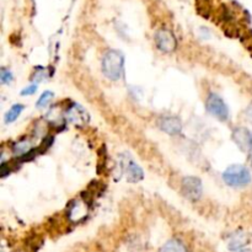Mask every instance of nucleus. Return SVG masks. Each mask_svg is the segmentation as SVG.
<instances>
[{
  "instance_id": "nucleus-14",
  "label": "nucleus",
  "mask_w": 252,
  "mask_h": 252,
  "mask_svg": "<svg viewBox=\"0 0 252 252\" xmlns=\"http://www.w3.org/2000/svg\"><path fill=\"white\" fill-rule=\"evenodd\" d=\"M52 98H53V93H52V91H44V93L39 96L38 100H37V107H44V106L48 105L49 101H51Z\"/></svg>"
},
{
  "instance_id": "nucleus-8",
  "label": "nucleus",
  "mask_w": 252,
  "mask_h": 252,
  "mask_svg": "<svg viewBox=\"0 0 252 252\" xmlns=\"http://www.w3.org/2000/svg\"><path fill=\"white\" fill-rule=\"evenodd\" d=\"M234 143L244 153H250L252 150V132L246 127H238L231 134Z\"/></svg>"
},
{
  "instance_id": "nucleus-4",
  "label": "nucleus",
  "mask_w": 252,
  "mask_h": 252,
  "mask_svg": "<svg viewBox=\"0 0 252 252\" xmlns=\"http://www.w3.org/2000/svg\"><path fill=\"white\" fill-rule=\"evenodd\" d=\"M206 108L213 117L219 121H226L229 118V108L223 98L217 94H211L207 97Z\"/></svg>"
},
{
  "instance_id": "nucleus-20",
  "label": "nucleus",
  "mask_w": 252,
  "mask_h": 252,
  "mask_svg": "<svg viewBox=\"0 0 252 252\" xmlns=\"http://www.w3.org/2000/svg\"><path fill=\"white\" fill-rule=\"evenodd\" d=\"M251 166H252V157H251Z\"/></svg>"
},
{
  "instance_id": "nucleus-17",
  "label": "nucleus",
  "mask_w": 252,
  "mask_h": 252,
  "mask_svg": "<svg viewBox=\"0 0 252 252\" xmlns=\"http://www.w3.org/2000/svg\"><path fill=\"white\" fill-rule=\"evenodd\" d=\"M36 90H37V85H36V84H32V85L26 86V88H25L24 90L21 91V95H22V96L32 95V94L36 93Z\"/></svg>"
},
{
  "instance_id": "nucleus-3",
  "label": "nucleus",
  "mask_w": 252,
  "mask_h": 252,
  "mask_svg": "<svg viewBox=\"0 0 252 252\" xmlns=\"http://www.w3.org/2000/svg\"><path fill=\"white\" fill-rule=\"evenodd\" d=\"M120 167L128 182L135 184V182H139L144 177V172H143L142 167L129 155H120Z\"/></svg>"
},
{
  "instance_id": "nucleus-15",
  "label": "nucleus",
  "mask_w": 252,
  "mask_h": 252,
  "mask_svg": "<svg viewBox=\"0 0 252 252\" xmlns=\"http://www.w3.org/2000/svg\"><path fill=\"white\" fill-rule=\"evenodd\" d=\"M14 150H15V154L16 155L27 154V152L30 150V144L27 142H21V143H19V144L15 145Z\"/></svg>"
},
{
  "instance_id": "nucleus-1",
  "label": "nucleus",
  "mask_w": 252,
  "mask_h": 252,
  "mask_svg": "<svg viewBox=\"0 0 252 252\" xmlns=\"http://www.w3.org/2000/svg\"><path fill=\"white\" fill-rule=\"evenodd\" d=\"M102 71L110 80L117 81L123 76L125 71V57L121 52L110 49L103 54Z\"/></svg>"
},
{
  "instance_id": "nucleus-11",
  "label": "nucleus",
  "mask_w": 252,
  "mask_h": 252,
  "mask_svg": "<svg viewBox=\"0 0 252 252\" xmlns=\"http://www.w3.org/2000/svg\"><path fill=\"white\" fill-rule=\"evenodd\" d=\"M160 252H187V249L181 241L177 239H172L164 244V246L160 249Z\"/></svg>"
},
{
  "instance_id": "nucleus-7",
  "label": "nucleus",
  "mask_w": 252,
  "mask_h": 252,
  "mask_svg": "<svg viewBox=\"0 0 252 252\" xmlns=\"http://www.w3.org/2000/svg\"><path fill=\"white\" fill-rule=\"evenodd\" d=\"M64 117L66 118L69 123L76 126V127H83V126L88 125L90 121V116L86 112L85 108L80 105H73L68 107Z\"/></svg>"
},
{
  "instance_id": "nucleus-13",
  "label": "nucleus",
  "mask_w": 252,
  "mask_h": 252,
  "mask_svg": "<svg viewBox=\"0 0 252 252\" xmlns=\"http://www.w3.org/2000/svg\"><path fill=\"white\" fill-rule=\"evenodd\" d=\"M22 110H24V106L21 103H16V105L12 106L9 111L5 115V123H11L14 121L17 120L20 115H21Z\"/></svg>"
},
{
  "instance_id": "nucleus-2",
  "label": "nucleus",
  "mask_w": 252,
  "mask_h": 252,
  "mask_svg": "<svg viewBox=\"0 0 252 252\" xmlns=\"http://www.w3.org/2000/svg\"><path fill=\"white\" fill-rule=\"evenodd\" d=\"M223 181L230 187H245L251 182V172L244 165H231L223 172Z\"/></svg>"
},
{
  "instance_id": "nucleus-5",
  "label": "nucleus",
  "mask_w": 252,
  "mask_h": 252,
  "mask_svg": "<svg viewBox=\"0 0 252 252\" xmlns=\"http://www.w3.org/2000/svg\"><path fill=\"white\" fill-rule=\"evenodd\" d=\"M182 193L189 199V201H198L203 192V186L198 177L187 176L182 180Z\"/></svg>"
},
{
  "instance_id": "nucleus-19",
  "label": "nucleus",
  "mask_w": 252,
  "mask_h": 252,
  "mask_svg": "<svg viewBox=\"0 0 252 252\" xmlns=\"http://www.w3.org/2000/svg\"><path fill=\"white\" fill-rule=\"evenodd\" d=\"M239 252H252L251 250H241V251H239Z\"/></svg>"
},
{
  "instance_id": "nucleus-10",
  "label": "nucleus",
  "mask_w": 252,
  "mask_h": 252,
  "mask_svg": "<svg viewBox=\"0 0 252 252\" xmlns=\"http://www.w3.org/2000/svg\"><path fill=\"white\" fill-rule=\"evenodd\" d=\"M248 243V236L244 233H235L230 239V243H229V249L231 251H236L243 249L244 246Z\"/></svg>"
},
{
  "instance_id": "nucleus-18",
  "label": "nucleus",
  "mask_w": 252,
  "mask_h": 252,
  "mask_svg": "<svg viewBox=\"0 0 252 252\" xmlns=\"http://www.w3.org/2000/svg\"><path fill=\"white\" fill-rule=\"evenodd\" d=\"M245 117L248 118V120L250 121V122L252 123V101L250 102V105H249L248 107H246V110H245Z\"/></svg>"
},
{
  "instance_id": "nucleus-16",
  "label": "nucleus",
  "mask_w": 252,
  "mask_h": 252,
  "mask_svg": "<svg viewBox=\"0 0 252 252\" xmlns=\"http://www.w3.org/2000/svg\"><path fill=\"white\" fill-rule=\"evenodd\" d=\"M0 80L2 84H9L12 81V74L11 71L7 70V69L2 68L1 69V76H0Z\"/></svg>"
},
{
  "instance_id": "nucleus-6",
  "label": "nucleus",
  "mask_w": 252,
  "mask_h": 252,
  "mask_svg": "<svg viewBox=\"0 0 252 252\" xmlns=\"http://www.w3.org/2000/svg\"><path fill=\"white\" fill-rule=\"evenodd\" d=\"M155 42L158 48L164 53H171L175 51L177 46L175 34L167 29H160L155 34Z\"/></svg>"
},
{
  "instance_id": "nucleus-12",
  "label": "nucleus",
  "mask_w": 252,
  "mask_h": 252,
  "mask_svg": "<svg viewBox=\"0 0 252 252\" xmlns=\"http://www.w3.org/2000/svg\"><path fill=\"white\" fill-rule=\"evenodd\" d=\"M85 216H86V208L84 207L83 203L73 204V207L70 208V213H69L70 220L79 221L81 220V218H84Z\"/></svg>"
},
{
  "instance_id": "nucleus-9",
  "label": "nucleus",
  "mask_w": 252,
  "mask_h": 252,
  "mask_svg": "<svg viewBox=\"0 0 252 252\" xmlns=\"http://www.w3.org/2000/svg\"><path fill=\"white\" fill-rule=\"evenodd\" d=\"M159 126L165 133L170 135H177L181 133L182 129V123L175 116H164L160 118Z\"/></svg>"
}]
</instances>
